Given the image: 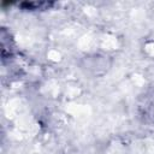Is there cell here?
Segmentation results:
<instances>
[{"mask_svg":"<svg viewBox=\"0 0 154 154\" xmlns=\"http://www.w3.org/2000/svg\"><path fill=\"white\" fill-rule=\"evenodd\" d=\"M82 67L87 72H89L94 76H101L109 70L111 60H109V57H107L105 54H96L95 53V54L88 55L83 59Z\"/></svg>","mask_w":154,"mask_h":154,"instance_id":"obj_1","label":"cell"}]
</instances>
